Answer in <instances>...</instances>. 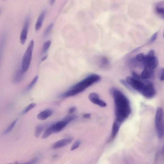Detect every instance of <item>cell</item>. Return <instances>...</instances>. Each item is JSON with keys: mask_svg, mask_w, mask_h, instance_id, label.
<instances>
[{"mask_svg": "<svg viewBox=\"0 0 164 164\" xmlns=\"http://www.w3.org/2000/svg\"><path fill=\"white\" fill-rule=\"evenodd\" d=\"M110 92L114 101L115 120L122 124L131 113L129 100L122 92L115 88H112Z\"/></svg>", "mask_w": 164, "mask_h": 164, "instance_id": "cell-1", "label": "cell"}, {"mask_svg": "<svg viewBox=\"0 0 164 164\" xmlns=\"http://www.w3.org/2000/svg\"><path fill=\"white\" fill-rule=\"evenodd\" d=\"M101 77L96 74H93L88 76L73 86L61 96L62 98H65L78 94L94 84L101 80Z\"/></svg>", "mask_w": 164, "mask_h": 164, "instance_id": "cell-2", "label": "cell"}, {"mask_svg": "<svg viewBox=\"0 0 164 164\" xmlns=\"http://www.w3.org/2000/svg\"><path fill=\"white\" fill-rule=\"evenodd\" d=\"M155 123L158 138L161 139L164 135V113L161 107L157 108Z\"/></svg>", "mask_w": 164, "mask_h": 164, "instance_id": "cell-3", "label": "cell"}, {"mask_svg": "<svg viewBox=\"0 0 164 164\" xmlns=\"http://www.w3.org/2000/svg\"><path fill=\"white\" fill-rule=\"evenodd\" d=\"M34 44V41L33 40H31L30 42L23 57L21 69L24 73L28 70L30 67L31 61Z\"/></svg>", "mask_w": 164, "mask_h": 164, "instance_id": "cell-4", "label": "cell"}, {"mask_svg": "<svg viewBox=\"0 0 164 164\" xmlns=\"http://www.w3.org/2000/svg\"><path fill=\"white\" fill-rule=\"evenodd\" d=\"M69 124L66 121L63 119L62 120L58 121L57 123L48 127L45 130L42 138L47 139L54 133H57L61 131Z\"/></svg>", "mask_w": 164, "mask_h": 164, "instance_id": "cell-5", "label": "cell"}, {"mask_svg": "<svg viewBox=\"0 0 164 164\" xmlns=\"http://www.w3.org/2000/svg\"><path fill=\"white\" fill-rule=\"evenodd\" d=\"M125 80L134 90L141 93L145 85L143 82L141 81L136 80L132 77L130 76L127 77Z\"/></svg>", "mask_w": 164, "mask_h": 164, "instance_id": "cell-6", "label": "cell"}, {"mask_svg": "<svg viewBox=\"0 0 164 164\" xmlns=\"http://www.w3.org/2000/svg\"><path fill=\"white\" fill-rule=\"evenodd\" d=\"M143 63L144 67L154 70L157 68L159 62L156 57L148 54L145 55L144 61Z\"/></svg>", "mask_w": 164, "mask_h": 164, "instance_id": "cell-7", "label": "cell"}, {"mask_svg": "<svg viewBox=\"0 0 164 164\" xmlns=\"http://www.w3.org/2000/svg\"><path fill=\"white\" fill-rule=\"evenodd\" d=\"M156 90L153 83L150 82H147L141 94L145 98L151 99L156 95Z\"/></svg>", "mask_w": 164, "mask_h": 164, "instance_id": "cell-8", "label": "cell"}, {"mask_svg": "<svg viewBox=\"0 0 164 164\" xmlns=\"http://www.w3.org/2000/svg\"><path fill=\"white\" fill-rule=\"evenodd\" d=\"M88 97L90 101L93 104L98 105L101 107H107V103L100 99L98 93L95 92L90 93Z\"/></svg>", "mask_w": 164, "mask_h": 164, "instance_id": "cell-9", "label": "cell"}, {"mask_svg": "<svg viewBox=\"0 0 164 164\" xmlns=\"http://www.w3.org/2000/svg\"><path fill=\"white\" fill-rule=\"evenodd\" d=\"M30 23V18L28 17L25 21L23 29L21 33L20 41L22 45L25 44L26 40Z\"/></svg>", "mask_w": 164, "mask_h": 164, "instance_id": "cell-10", "label": "cell"}, {"mask_svg": "<svg viewBox=\"0 0 164 164\" xmlns=\"http://www.w3.org/2000/svg\"><path fill=\"white\" fill-rule=\"evenodd\" d=\"M73 139L74 138L72 137L61 139L53 145L52 148L53 150H56L65 147L71 143Z\"/></svg>", "mask_w": 164, "mask_h": 164, "instance_id": "cell-11", "label": "cell"}, {"mask_svg": "<svg viewBox=\"0 0 164 164\" xmlns=\"http://www.w3.org/2000/svg\"><path fill=\"white\" fill-rule=\"evenodd\" d=\"M154 75V70L144 67L140 76L142 79L147 80L153 78Z\"/></svg>", "mask_w": 164, "mask_h": 164, "instance_id": "cell-12", "label": "cell"}, {"mask_svg": "<svg viewBox=\"0 0 164 164\" xmlns=\"http://www.w3.org/2000/svg\"><path fill=\"white\" fill-rule=\"evenodd\" d=\"M121 123L118 122V121L115 120L112 126L111 134L109 141H113V140L116 137L117 134L119 132L120 127L121 125Z\"/></svg>", "mask_w": 164, "mask_h": 164, "instance_id": "cell-13", "label": "cell"}, {"mask_svg": "<svg viewBox=\"0 0 164 164\" xmlns=\"http://www.w3.org/2000/svg\"><path fill=\"white\" fill-rule=\"evenodd\" d=\"M46 13V10H44L39 15L35 25L36 31H39L41 28L42 25H43Z\"/></svg>", "mask_w": 164, "mask_h": 164, "instance_id": "cell-14", "label": "cell"}, {"mask_svg": "<svg viewBox=\"0 0 164 164\" xmlns=\"http://www.w3.org/2000/svg\"><path fill=\"white\" fill-rule=\"evenodd\" d=\"M53 112L50 109H47L42 111L37 115L38 119L41 121L46 120L52 114Z\"/></svg>", "mask_w": 164, "mask_h": 164, "instance_id": "cell-15", "label": "cell"}, {"mask_svg": "<svg viewBox=\"0 0 164 164\" xmlns=\"http://www.w3.org/2000/svg\"><path fill=\"white\" fill-rule=\"evenodd\" d=\"M156 13L164 19V2L159 3L156 6Z\"/></svg>", "mask_w": 164, "mask_h": 164, "instance_id": "cell-16", "label": "cell"}, {"mask_svg": "<svg viewBox=\"0 0 164 164\" xmlns=\"http://www.w3.org/2000/svg\"><path fill=\"white\" fill-rule=\"evenodd\" d=\"M25 74L23 72L22 69H19L16 73L14 78L15 83H19L22 80L23 74Z\"/></svg>", "mask_w": 164, "mask_h": 164, "instance_id": "cell-17", "label": "cell"}, {"mask_svg": "<svg viewBox=\"0 0 164 164\" xmlns=\"http://www.w3.org/2000/svg\"><path fill=\"white\" fill-rule=\"evenodd\" d=\"M45 127V126L43 125H39L36 127L34 133V135L36 137H39Z\"/></svg>", "mask_w": 164, "mask_h": 164, "instance_id": "cell-18", "label": "cell"}, {"mask_svg": "<svg viewBox=\"0 0 164 164\" xmlns=\"http://www.w3.org/2000/svg\"><path fill=\"white\" fill-rule=\"evenodd\" d=\"M120 83L122 84L123 86L126 88L133 93H135V91L134 90L130 85L127 83L126 80L123 79H121L120 81Z\"/></svg>", "mask_w": 164, "mask_h": 164, "instance_id": "cell-19", "label": "cell"}, {"mask_svg": "<svg viewBox=\"0 0 164 164\" xmlns=\"http://www.w3.org/2000/svg\"><path fill=\"white\" fill-rule=\"evenodd\" d=\"M51 44V41L48 40L43 44L42 48V53H46L49 49Z\"/></svg>", "mask_w": 164, "mask_h": 164, "instance_id": "cell-20", "label": "cell"}, {"mask_svg": "<svg viewBox=\"0 0 164 164\" xmlns=\"http://www.w3.org/2000/svg\"><path fill=\"white\" fill-rule=\"evenodd\" d=\"M17 120H15L8 127V128L6 129L3 133V134L4 135H6L8 134V133H10V132L12 131V130L13 129L15 125L17 122Z\"/></svg>", "mask_w": 164, "mask_h": 164, "instance_id": "cell-21", "label": "cell"}, {"mask_svg": "<svg viewBox=\"0 0 164 164\" xmlns=\"http://www.w3.org/2000/svg\"><path fill=\"white\" fill-rule=\"evenodd\" d=\"M38 79V75L36 76L34 79H33L31 83L29 84L28 86H27L26 89V90L27 91H28L32 88L33 86L36 83V82H37Z\"/></svg>", "mask_w": 164, "mask_h": 164, "instance_id": "cell-22", "label": "cell"}, {"mask_svg": "<svg viewBox=\"0 0 164 164\" xmlns=\"http://www.w3.org/2000/svg\"><path fill=\"white\" fill-rule=\"evenodd\" d=\"M39 158L38 157H36L31 160L25 163H10L8 164H36L39 161Z\"/></svg>", "mask_w": 164, "mask_h": 164, "instance_id": "cell-23", "label": "cell"}, {"mask_svg": "<svg viewBox=\"0 0 164 164\" xmlns=\"http://www.w3.org/2000/svg\"><path fill=\"white\" fill-rule=\"evenodd\" d=\"M36 105V104L35 103H32L31 104H30L24 109V110L23 112V114H25L28 113L30 110H31L32 109L34 108Z\"/></svg>", "mask_w": 164, "mask_h": 164, "instance_id": "cell-24", "label": "cell"}, {"mask_svg": "<svg viewBox=\"0 0 164 164\" xmlns=\"http://www.w3.org/2000/svg\"><path fill=\"white\" fill-rule=\"evenodd\" d=\"M53 26V24L51 23L46 28L45 30L43 33L44 37H46V36L49 34L52 29Z\"/></svg>", "mask_w": 164, "mask_h": 164, "instance_id": "cell-25", "label": "cell"}, {"mask_svg": "<svg viewBox=\"0 0 164 164\" xmlns=\"http://www.w3.org/2000/svg\"><path fill=\"white\" fill-rule=\"evenodd\" d=\"M145 55L144 53H139L136 55L135 59L138 62L143 63L145 59Z\"/></svg>", "mask_w": 164, "mask_h": 164, "instance_id": "cell-26", "label": "cell"}, {"mask_svg": "<svg viewBox=\"0 0 164 164\" xmlns=\"http://www.w3.org/2000/svg\"><path fill=\"white\" fill-rule=\"evenodd\" d=\"M81 141L78 140L75 141L74 143L73 144L71 148V151H73L76 149L81 144Z\"/></svg>", "mask_w": 164, "mask_h": 164, "instance_id": "cell-27", "label": "cell"}, {"mask_svg": "<svg viewBox=\"0 0 164 164\" xmlns=\"http://www.w3.org/2000/svg\"><path fill=\"white\" fill-rule=\"evenodd\" d=\"M158 35L157 32H156L154 33L150 38L149 41V43L150 44L153 43L156 41L157 39Z\"/></svg>", "mask_w": 164, "mask_h": 164, "instance_id": "cell-28", "label": "cell"}, {"mask_svg": "<svg viewBox=\"0 0 164 164\" xmlns=\"http://www.w3.org/2000/svg\"><path fill=\"white\" fill-rule=\"evenodd\" d=\"M132 77L135 79L139 81H141V80L142 79L140 75H139L138 74L136 73L135 72H132Z\"/></svg>", "mask_w": 164, "mask_h": 164, "instance_id": "cell-29", "label": "cell"}, {"mask_svg": "<svg viewBox=\"0 0 164 164\" xmlns=\"http://www.w3.org/2000/svg\"><path fill=\"white\" fill-rule=\"evenodd\" d=\"M76 110V108L75 107H72L70 108L69 109L68 112L69 114H73Z\"/></svg>", "mask_w": 164, "mask_h": 164, "instance_id": "cell-30", "label": "cell"}, {"mask_svg": "<svg viewBox=\"0 0 164 164\" xmlns=\"http://www.w3.org/2000/svg\"><path fill=\"white\" fill-rule=\"evenodd\" d=\"M160 79L161 81H164V68H163L161 73Z\"/></svg>", "mask_w": 164, "mask_h": 164, "instance_id": "cell-31", "label": "cell"}, {"mask_svg": "<svg viewBox=\"0 0 164 164\" xmlns=\"http://www.w3.org/2000/svg\"><path fill=\"white\" fill-rule=\"evenodd\" d=\"M83 117L85 119H89L91 117V114L90 113L85 114L83 115Z\"/></svg>", "mask_w": 164, "mask_h": 164, "instance_id": "cell-32", "label": "cell"}, {"mask_svg": "<svg viewBox=\"0 0 164 164\" xmlns=\"http://www.w3.org/2000/svg\"><path fill=\"white\" fill-rule=\"evenodd\" d=\"M47 57H48V55H46L44 56L43 57H42V59H41L42 61H45V59H47Z\"/></svg>", "mask_w": 164, "mask_h": 164, "instance_id": "cell-33", "label": "cell"}, {"mask_svg": "<svg viewBox=\"0 0 164 164\" xmlns=\"http://www.w3.org/2000/svg\"><path fill=\"white\" fill-rule=\"evenodd\" d=\"M55 1H50V4L51 6H52L55 2Z\"/></svg>", "mask_w": 164, "mask_h": 164, "instance_id": "cell-34", "label": "cell"}, {"mask_svg": "<svg viewBox=\"0 0 164 164\" xmlns=\"http://www.w3.org/2000/svg\"><path fill=\"white\" fill-rule=\"evenodd\" d=\"M53 157L54 158H56L58 157V155L57 154L54 155Z\"/></svg>", "mask_w": 164, "mask_h": 164, "instance_id": "cell-35", "label": "cell"}, {"mask_svg": "<svg viewBox=\"0 0 164 164\" xmlns=\"http://www.w3.org/2000/svg\"><path fill=\"white\" fill-rule=\"evenodd\" d=\"M163 37H164V31L163 35Z\"/></svg>", "mask_w": 164, "mask_h": 164, "instance_id": "cell-36", "label": "cell"}]
</instances>
